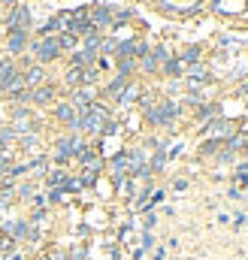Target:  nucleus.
Segmentation results:
<instances>
[{"mask_svg": "<svg viewBox=\"0 0 248 260\" xmlns=\"http://www.w3.org/2000/svg\"><path fill=\"white\" fill-rule=\"evenodd\" d=\"M18 76H21L18 58H3V61H0V88H3V94H6V88H9Z\"/></svg>", "mask_w": 248, "mask_h": 260, "instance_id": "8", "label": "nucleus"}, {"mask_svg": "<svg viewBox=\"0 0 248 260\" xmlns=\"http://www.w3.org/2000/svg\"><path fill=\"white\" fill-rule=\"evenodd\" d=\"M185 70H188V67L182 64L176 55H173V58H167V64L161 67V73H164V76H170V79H185Z\"/></svg>", "mask_w": 248, "mask_h": 260, "instance_id": "17", "label": "nucleus"}, {"mask_svg": "<svg viewBox=\"0 0 248 260\" xmlns=\"http://www.w3.org/2000/svg\"><path fill=\"white\" fill-rule=\"evenodd\" d=\"M18 3H24V0H0V6H9V9H12V6H18Z\"/></svg>", "mask_w": 248, "mask_h": 260, "instance_id": "35", "label": "nucleus"}, {"mask_svg": "<svg viewBox=\"0 0 248 260\" xmlns=\"http://www.w3.org/2000/svg\"><path fill=\"white\" fill-rule=\"evenodd\" d=\"M221 148H224L221 139H203V142H200V157H215Z\"/></svg>", "mask_w": 248, "mask_h": 260, "instance_id": "21", "label": "nucleus"}, {"mask_svg": "<svg viewBox=\"0 0 248 260\" xmlns=\"http://www.w3.org/2000/svg\"><path fill=\"white\" fill-rule=\"evenodd\" d=\"M245 212H236V218H233V227H236V230H242V227H245Z\"/></svg>", "mask_w": 248, "mask_h": 260, "instance_id": "33", "label": "nucleus"}, {"mask_svg": "<svg viewBox=\"0 0 248 260\" xmlns=\"http://www.w3.org/2000/svg\"><path fill=\"white\" fill-rule=\"evenodd\" d=\"M0 103H6V94H3V88H0Z\"/></svg>", "mask_w": 248, "mask_h": 260, "instance_id": "38", "label": "nucleus"}, {"mask_svg": "<svg viewBox=\"0 0 248 260\" xmlns=\"http://www.w3.org/2000/svg\"><path fill=\"white\" fill-rule=\"evenodd\" d=\"M58 43H61V52H67V49H76V43H79V37H73V34H58Z\"/></svg>", "mask_w": 248, "mask_h": 260, "instance_id": "24", "label": "nucleus"}, {"mask_svg": "<svg viewBox=\"0 0 248 260\" xmlns=\"http://www.w3.org/2000/svg\"><path fill=\"white\" fill-rule=\"evenodd\" d=\"M148 248H154V236L145 230V233H142V251H148Z\"/></svg>", "mask_w": 248, "mask_h": 260, "instance_id": "32", "label": "nucleus"}, {"mask_svg": "<svg viewBox=\"0 0 248 260\" xmlns=\"http://www.w3.org/2000/svg\"><path fill=\"white\" fill-rule=\"evenodd\" d=\"M127 85H130V79H127V76H115V79H112V82H109L100 94H103V97H109V100H118V97H121V91L127 88Z\"/></svg>", "mask_w": 248, "mask_h": 260, "instance_id": "15", "label": "nucleus"}, {"mask_svg": "<svg viewBox=\"0 0 248 260\" xmlns=\"http://www.w3.org/2000/svg\"><path fill=\"white\" fill-rule=\"evenodd\" d=\"M27 46H30V30H12L9 40H6V49H9V58H18V55H27Z\"/></svg>", "mask_w": 248, "mask_h": 260, "instance_id": "7", "label": "nucleus"}, {"mask_svg": "<svg viewBox=\"0 0 248 260\" xmlns=\"http://www.w3.org/2000/svg\"><path fill=\"white\" fill-rule=\"evenodd\" d=\"M34 197H37V182H34V179L15 185V203H30Z\"/></svg>", "mask_w": 248, "mask_h": 260, "instance_id": "16", "label": "nucleus"}, {"mask_svg": "<svg viewBox=\"0 0 248 260\" xmlns=\"http://www.w3.org/2000/svg\"><path fill=\"white\" fill-rule=\"evenodd\" d=\"M239 154H242V157L248 160V139H245V145H242V151H239Z\"/></svg>", "mask_w": 248, "mask_h": 260, "instance_id": "37", "label": "nucleus"}, {"mask_svg": "<svg viewBox=\"0 0 248 260\" xmlns=\"http://www.w3.org/2000/svg\"><path fill=\"white\" fill-rule=\"evenodd\" d=\"M64 197H67L64 188H49V197H46V200H49V203H64Z\"/></svg>", "mask_w": 248, "mask_h": 260, "instance_id": "27", "label": "nucleus"}, {"mask_svg": "<svg viewBox=\"0 0 248 260\" xmlns=\"http://www.w3.org/2000/svg\"><path fill=\"white\" fill-rule=\"evenodd\" d=\"M12 164H15V157H12V151H6V154H0V182L9 176V170H12Z\"/></svg>", "mask_w": 248, "mask_h": 260, "instance_id": "23", "label": "nucleus"}, {"mask_svg": "<svg viewBox=\"0 0 248 260\" xmlns=\"http://www.w3.org/2000/svg\"><path fill=\"white\" fill-rule=\"evenodd\" d=\"M49 218V212L46 209H30V224H43Z\"/></svg>", "mask_w": 248, "mask_h": 260, "instance_id": "28", "label": "nucleus"}, {"mask_svg": "<svg viewBox=\"0 0 248 260\" xmlns=\"http://www.w3.org/2000/svg\"><path fill=\"white\" fill-rule=\"evenodd\" d=\"M100 133H103V136H115V133H118V121H115V118H109V121L100 127Z\"/></svg>", "mask_w": 248, "mask_h": 260, "instance_id": "29", "label": "nucleus"}, {"mask_svg": "<svg viewBox=\"0 0 248 260\" xmlns=\"http://www.w3.org/2000/svg\"><path fill=\"white\" fill-rule=\"evenodd\" d=\"M115 49H118V43H115L112 37H103V43H100V55H115Z\"/></svg>", "mask_w": 248, "mask_h": 260, "instance_id": "26", "label": "nucleus"}, {"mask_svg": "<svg viewBox=\"0 0 248 260\" xmlns=\"http://www.w3.org/2000/svg\"><path fill=\"white\" fill-rule=\"evenodd\" d=\"M27 55H30L37 64L49 67L52 61H58L64 52H61V43H58V37H37V40H30V46H27Z\"/></svg>", "mask_w": 248, "mask_h": 260, "instance_id": "2", "label": "nucleus"}, {"mask_svg": "<svg viewBox=\"0 0 248 260\" xmlns=\"http://www.w3.org/2000/svg\"><path fill=\"white\" fill-rule=\"evenodd\" d=\"M115 61H139V40H124V43H118Z\"/></svg>", "mask_w": 248, "mask_h": 260, "instance_id": "14", "label": "nucleus"}, {"mask_svg": "<svg viewBox=\"0 0 248 260\" xmlns=\"http://www.w3.org/2000/svg\"><path fill=\"white\" fill-rule=\"evenodd\" d=\"M3 24H6V30H9V34H12V30H30V24H34L30 6H27V3H18V6H12V9L6 12Z\"/></svg>", "mask_w": 248, "mask_h": 260, "instance_id": "3", "label": "nucleus"}, {"mask_svg": "<svg viewBox=\"0 0 248 260\" xmlns=\"http://www.w3.org/2000/svg\"><path fill=\"white\" fill-rule=\"evenodd\" d=\"M185 82H188V88H191V85H206V82H209V67L203 64V61H200V64H191L185 70Z\"/></svg>", "mask_w": 248, "mask_h": 260, "instance_id": "12", "label": "nucleus"}, {"mask_svg": "<svg viewBox=\"0 0 248 260\" xmlns=\"http://www.w3.org/2000/svg\"><path fill=\"white\" fill-rule=\"evenodd\" d=\"M179 115H182V103L179 100H158L154 103V109L151 112H145V124L148 127H170L179 121Z\"/></svg>", "mask_w": 248, "mask_h": 260, "instance_id": "1", "label": "nucleus"}, {"mask_svg": "<svg viewBox=\"0 0 248 260\" xmlns=\"http://www.w3.org/2000/svg\"><path fill=\"white\" fill-rule=\"evenodd\" d=\"M176 58H179L185 67L200 64V61H203V46H185V49H182V55H176Z\"/></svg>", "mask_w": 248, "mask_h": 260, "instance_id": "18", "label": "nucleus"}, {"mask_svg": "<svg viewBox=\"0 0 248 260\" xmlns=\"http://www.w3.org/2000/svg\"><path fill=\"white\" fill-rule=\"evenodd\" d=\"M154 224H158V215H154V212H148V215H145V224H142V230H148V233H151V230H154Z\"/></svg>", "mask_w": 248, "mask_h": 260, "instance_id": "31", "label": "nucleus"}, {"mask_svg": "<svg viewBox=\"0 0 248 260\" xmlns=\"http://www.w3.org/2000/svg\"><path fill=\"white\" fill-rule=\"evenodd\" d=\"M151 260H167V254H164V248H158V251L151 254Z\"/></svg>", "mask_w": 248, "mask_h": 260, "instance_id": "36", "label": "nucleus"}, {"mask_svg": "<svg viewBox=\"0 0 248 260\" xmlns=\"http://www.w3.org/2000/svg\"><path fill=\"white\" fill-rule=\"evenodd\" d=\"M21 79H24V85H27V88H40V85H46L52 76H49V70H46L43 64H37V61H34V64H27L24 70H21Z\"/></svg>", "mask_w": 248, "mask_h": 260, "instance_id": "6", "label": "nucleus"}, {"mask_svg": "<svg viewBox=\"0 0 248 260\" xmlns=\"http://www.w3.org/2000/svg\"><path fill=\"white\" fill-rule=\"evenodd\" d=\"M52 115H55V118H58V121H61L64 127H70V124H73V121H76V118H79V115H76V109H73V103H70V100H58V103H55V106H52Z\"/></svg>", "mask_w": 248, "mask_h": 260, "instance_id": "10", "label": "nucleus"}, {"mask_svg": "<svg viewBox=\"0 0 248 260\" xmlns=\"http://www.w3.org/2000/svg\"><path fill=\"white\" fill-rule=\"evenodd\" d=\"M139 97H142V85H139L136 79H130V85H127V88L121 91V97H118L115 103L127 109V106H133V103H139Z\"/></svg>", "mask_w": 248, "mask_h": 260, "instance_id": "13", "label": "nucleus"}, {"mask_svg": "<svg viewBox=\"0 0 248 260\" xmlns=\"http://www.w3.org/2000/svg\"><path fill=\"white\" fill-rule=\"evenodd\" d=\"M15 145H21V148H34V145H40V133H37V130L21 133V136L15 139Z\"/></svg>", "mask_w": 248, "mask_h": 260, "instance_id": "22", "label": "nucleus"}, {"mask_svg": "<svg viewBox=\"0 0 248 260\" xmlns=\"http://www.w3.org/2000/svg\"><path fill=\"white\" fill-rule=\"evenodd\" d=\"M27 227H30V221H24V218H6L3 227H0V236H6V239H12V242H24Z\"/></svg>", "mask_w": 248, "mask_h": 260, "instance_id": "5", "label": "nucleus"}, {"mask_svg": "<svg viewBox=\"0 0 248 260\" xmlns=\"http://www.w3.org/2000/svg\"><path fill=\"white\" fill-rule=\"evenodd\" d=\"M173 188H176V191H188V179H176Z\"/></svg>", "mask_w": 248, "mask_h": 260, "instance_id": "34", "label": "nucleus"}, {"mask_svg": "<svg viewBox=\"0 0 248 260\" xmlns=\"http://www.w3.org/2000/svg\"><path fill=\"white\" fill-rule=\"evenodd\" d=\"M85 257H88V248H82V245H76L70 251V260H85Z\"/></svg>", "mask_w": 248, "mask_h": 260, "instance_id": "30", "label": "nucleus"}, {"mask_svg": "<svg viewBox=\"0 0 248 260\" xmlns=\"http://www.w3.org/2000/svg\"><path fill=\"white\" fill-rule=\"evenodd\" d=\"M194 115H197V121H203V124H209L212 118H221V103H197L194 106Z\"/></svg>", "mask_w": 248, "mask_h": 260, "instance_id": "11", "label": "nucleus"}, {"mask_svg": "<svg viewBox=\"0 0 248 260\" xmlns=\"http://www.w3.org/2000/svg\"><path fill=\"white\" fill-rule=\"evenodd\" d=\"M6 151H9V148H6V145H3V142H0V154H6Z\"/></svg>", "mask_w": 248, "mask_h": 260, "instance_id": "39", "label": "nucleus"}, {"mask_svg": "<svg viewBox=\"0 0 248 260\" xmlns=\"http://www.w3.org/2000/svg\"><path fill=\"white\" fill-rule=\"evenodd\" d=\"M67 179H70L67 170H49V173H46V188H64Z\"/></svg>", "mask_w": 248, "mask_h": 260, "instance_id": "20", "label": "nucleus"}, {"mask_svg": "<svg viewBox=\"0 0 248 260\" xmlns=\"http://www.w3.org/2000/svg\"><path fill=\"white\" fill-rule=\"evenodd\" d=\"M91 24L97 27V30H103V27H112V21H115V9L112 6H91Z\"/></svg>", "mask_w": 248, "mask_h": 260, "instance_id": "9", "label": "nucleus"}, {"mask_svg": "<svg viewBox=\"0 0 248 260\" xmlns=\"http://www.w3.org/2000/svg\"><path fill=\"white\" fill-rule=\"evenodd\" d=\"M58 103V88L52 85V82H46V85H40V88H30V106H55Z\"/></svg>", "mask_w": 248, "mask_h": 260, "instance_id": "4", "label": "nucleus"}, {"mask_svg": "<svg viewBox=\"0 0 248 260\" xmlns=\"http://www.w3.org/2000/svg\"><path fill=\"white\" fill-rule=\"evenodd\" d=\"M24 242H30V245H40V242H43V230L30 224V227H27V236H24Z\"/></svg>", "mask_w": 248, "mask_h": 260, "instance_id": "25", "label": "nucleus"}, {"mask_svg": "<svg viewBox=\"0 0 248 260\" xmlns=\"http://www.w3.org/2000/svg\"><path fill=\"white\" fill-rule=\"evenodd\" d=\"M64 85H67L70 91L82 88V85H85V70H79V67H70V70H67V76H64Z\"/></svg>", "mask_w": 248, "mask_h": 260, "instance_id": "19", "label": "nucleus"}]
</instances>
